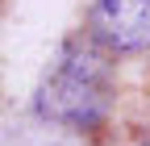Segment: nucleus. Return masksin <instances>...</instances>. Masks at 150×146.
Segmentation results:
<instances>
[{"mask_svg":"<svg viewBox=\"0 0 150 146\" xmlns=\"http://www.w3.org/2000/svg\"><path fill=\"white\" fill-rule=\"evenodd\" d=\"M112 104V50L92 33H75L59 46L54 67L33 92V113L67 130H96Z\"/></svg>","mask_w":150,"mask_h":146,"instance_id":"f257e3e1","label":"nucleus"},{"mask_svg":"<svg viewBox=\"0 0 150 146\" xmlns=\"http://www.w3.org/2000/svg\"><path fill=\"white\" fill-rule=\"evenodd\" d=\"M88 33L112 54L150 50V0H96Z\"/></svg>","mask_w":150,"mask_h":146,"instance_id":"f03ea898","label":"nucleus"},{"mask_svg":"<svg viewBox=\"0 0 150 146\" xmlns=\"http://www.w3.org/2000/svg\"><path fill=\"white\" fill-rule=\"evenodd\" d=\"M138 146H150V138H146V142H138Z\"/></svg>","mask_w":150,"mask_h":146,"instance_id":"7ed1b4c3","label":"nucleus"}]
</instances>
